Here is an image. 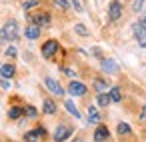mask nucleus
<instances>
[{
    "mask_svg": "<svg viewBox=\"0 0 146 142\" xmlns=\"http://www.w3.org/2000/svg\"><path fill=\"white\" fill-rule=\"evenodd\" d=\"M44 84H46V88H48L52 94H56V96H64V88H62L54 78H50V76H48V78H44Z\"/></svg>",
    "mask_w": 146,
    "mask_h": 142,
    "instance_id": "6",
    "label": "nucleus"
},
{
    "mask_svg": "<svg viewBox=\"0 0 146 142\" xmlns=\"http://www.w3.org/2000/svg\"><path fill=\"white\" fill-rule=\"evenodd\" d=\"M120 16H122V4L118 2V0H114V2H110V6H108V20L116 22Z\"/></svg>",
    "mask_w": 146,
    "mask_h": 142,
    "instance_id": "4",
    "label": "nucleus"
},
{
    "mask_svg": "<svg viewBox=\"0 0 146 142\" xmlns=\"http://www.w3.org/2000/svg\"><path fill=\"white\" fill-rule=\"evenodd\" d=\"M0 86H2L4 90H8V88H10V82H8V78H0Z\"/></svg>",
    "mask_w": 146,
    "mask_h": 142,
    "instance_id": "27",
    "label": "nucleus"
},
{
    "mask_svg": "<svg viewBox=\"0 0 146 142\" xmlns=\"http://www.w3.org/2000/svg\"><path fill=\"white\" fill-rule=\"evenodd\" d=\"M88 122H90V124L100 122V114H98V110H96L94 106H88Z\"/></svg>",
    "mask_w": 146,
    "mask_h": 142,
    "instance_id": "15",
    "label": "nucleus"
},
{
    "mask_svg": "<svg viewBox=\"0 0 146 142\" xmlns=\"http://www.w3.org/2000/svg\"><path fill=\"white\" fill-rule=\"evenodd\" d=\"M42 110H44V114H54V112H56V104H54L50 98H46V100L42 102Z\"/></svg>",
    "mask_w": 146,
    "mask_h": 142,
    "instance_id": "14",
    "label": "nucleus"
},
{
    "mask_svg": "<svg viewBox=\"0 0 146 142\" xmlns=\"http://www.w3.org/2000/svg\"><path fill=\"white\" fill-rule=\"evenodd\" d=\"M140 118H146V106L142 108V112H140Z\"/></svg>",
    "mask_w": 146,
    "mask_h": 142,
    "instance_id": "30",
    "label": "nucleus"
},
{
    "mask_svg": "<svg viewBox=\"0 0 146 142\" xmlns=\"http://www.w3.org/2000/svg\"><path fill=\"white\" fill-rule=\"evenodd\" d=\"M110 98H112V102H120L122 100V94H120V88L118 86L110 88Z\"/></svg>",
    "mask_w": 146,
    "mask_h": 142,
    "instance_id": "19",
    "label": "nucleus"
},
{
    "mask_svg": "<svg viewBox=\"0 0 146 142\" xmlns=\"http://www.w3.org/2000/svg\"><path fill=\"white\" fill-rule=\"evenodd\" d=\"M6 56L14 58V56H16V48H14V46H8V48H6Z\"/></svg>",
    "mask_w": 146,
    "mask_h": 142,
    "instance_id": "26",
    "label": "nucleus"
},
{
    "mask_svg": "<svg viewBox=\"0 0 146 142\" xmlns=\"http://www.w3.org/2000/svg\"><path fill=\"white\" fill-rule=\"evenodd\" d=\"M76 32H78V34H82V36H86V34H88V30H86L82 24H76Z\"/></svg>",
    "mask_w": 146,
    "mask_h": 142,
    "instance_id": "25",
    "label": "nucleus"
},
{
    "mask_svg": "<svg viewBox=\"0 0 146 142\" xmlns=\"http://www.w3.org/2000/svg\"><path fill=\"white\" fill-rule=\"evenodd\" d=\"M34 24H38V26H48V24H50V16H48L46 12H42V14L34 16Z\"/></svg>",
    "mask_w": 146,
    "mask_h": 142,
    "instance_id": "13",
    "label": "nucleus"
},
{
    "mask_svg": "<svg viewBox=\"0 0 146 142\" xmlns=\"http://www.w3.org/2000/svg\"><path fill=\"white\" fill-rule=\"evenodd\" d=\"M72 2V6H74V10H78V12H82V4L78 2V0H70Z\"/></svg>",
    "mask_w": 146,
    "mask_h": 142,
    "instance_id": "29",
    "label": "nucleus"
},
{
    "mask_svg": "<svg viewBox=\"0 0 146 142\" xmlns=\"http://www.w3.org/2000/svg\"><path fill=\"white\" fill-rule=\"evenodd\" d=\"M18 34H20L18 24L14 20H10V22L4 24L2 30H0V40H18Z\"/></svg>",
    "mask_w": 146,
    "mask_h": 142,
    "instance_id": "2",
    "label": "nucleus"
},
{
    "mask_svg": "<svg viewBox=\"0 0 146 142\" xmlns=\"http://www.w3.org/2000/svg\"><path fill=\"white\" fill-rule=\"evenodd\" d=\"M86 84H82V82H76V80H72L70 82V86H68V92L72 94V96H84L86 94Z\"/></svg>",
    "mask_w": 146,
    "mask_h": 142,
    "instance_id": "7",
    "label": "nucleus"
},
{
    "mask_svg": "<svg viewBox=\"0 0 146 142\" xmlns=\"http://www.w3.org/2000/svg\"><path fill=\"white\" fill-rule=\"evenodd\" d=\"M64 106H66V110H68L74 118H80V112H78V108L74 106V102H72V100H66V102H64Z\"/></svg>",
    "mask_w": 146,
    "mask_h": 142,
    "instance_id": "16",
    "label": "nucleus"
},
{
    "mask_svg": "<svg viewBox=\"0 0 146 142\" xmlns=\"http://www.w3.org/2000/svg\"><path fill=\"white\" fill-rule=\"evenodd\" d=\"M58 52V40H46L42 44V56L44 58H52Z\"/></svg>",
    "mask_w": 146,
    "mask_h": 142,
    "instance_id": "5",
    "label": "nucleus"
},
{
    "mask_svg": "<svg viewBox=\"0 0 146 142\" xmlns=\"http://www.w3.org/2000/svg\"><path fill=\"white\" fill-rule=\"evenodd\" d=\"M142 4H144V0H132V10L134 12H140L142 10Z\"/></svg>",
    "mask_w": 146,
    "mask_h": 142,
    "instance_id": "23",
    "label": "nucleus"
},
{
    "mask_svg": "<svg viewBox=\"0 0 146 142\" xmlns=\"http://www.w3.org/2000/svg\"><path fill=\"white\" fill-rule=\"evenodd\" d=\"M94 88H96V90H98V94H100V92H104V90L108 88V84H106L102 78H96V80H94Z\"/></svg>",
    "mask_w": 146,
    "mask_h": 142,
    "instance_id": "21",
    "label": "nucleus"
},
{
    "mask_svg": "<svg viewBox=\"0 0 146 142\" xmlns=\"http://www.w3.org/2000/svg\"><path fill=\"white\" fill-rule=\"evenodd\" d=\"M0 66H2V64H0Z\"/></svg>",
    "mask_w": 146,
    "mask_h": 142,
    "instance_id": "31",
    "label": "nucleus"
},
{
    "mask_svg": "<svg viewBox=\"0 0 146 142\" xmlns=\"http://www.w3.org/2000/svg\"><path fill=\"white\" fill-rule=\"evenodd\" d=\"M70 136H72V128L66 126V124H60V126L54 130V136H52V138H54L56 142H64V140H68Z\"/></svg>",
    "mask_w": 146,
    "mask_h": 142,
    "instance_id": "3",
    "label": "nucleus"
},
{
    "mask_svg": "<svg viewBox=\"0 0 146 142\" xmlns=\"http://www.w3.org/2000/svg\"><path fill=\"white\" fill-rule=\"evenodd\" d=\"M24 114H26V116H30V118H36V114H38V112H36V108H34V106H26V108H24Z\"/></svg>",
    "mask_w": 146,
    "mask_h": 142,
    "instance_id": "22",
    "label": "nucleus"
},
{
    "mask_svg": "<svg viewBox=\"0 0 146 142\" xmlns=\"http://www.w3.org/2000/svg\"><path fill=\"white\" fill-rule=\"evenodd\" d=\"M116 130H118V134H120V136H128V134H132V128H130L126 122H120Z\"/></svg>",
    "mask_w": 146,
    "mask_h": 142,
    "instance_id": "18",
    "label": "nucleus"
},
{
    "mask_svg": "<svg viewBox=\"0 0 146 142\" xmlns=\"http://www.w3.org/2000/svg\"><path fill=\"white\" fill-rule=\"evenodd\" d=\"M108 136H110V132H108L106 126H98V128L94 130V142H104Z\"/></svg>",
    "mask_w": 146,
    "mask_h": 142,
    "instance_id": "11",
    "label": "nucleus"
},
{
    "mask_svg": "<svg viewBox=\"0 0 146 142\" xmlns=\"http://www.w3.org/2000/svg\"><path fill=\"white\" fill-rule=\"evenodd\" d=\"M132 32H134V38H136L138 46L146 48V12H144V14H142V16L134 22Z\"/></svg>",
    "mask_w": 146,
    "mask_h": 142,
    "instance_id": "1",
    "label": "nucleus"
},
{
    "mask_svg": "<svg viewBox=\"0 0 146 142\" xmlns=\"http://www.w3.org/2000/svg\"><path fill=\"white\" fill-rule=\"evenodd\" d=\"M24 114V110L22 108H18V106H14V108H10V112H8V116L12 118V120H18L20 116Z\"/></svg>",
    "mask_w": 146,
    "mask_h": 142,
    "instance_id": "20",
    "label": "nucleus"
},
{
    "mask_svg": "<svg viewBox=\"0 0 146 142\" xmlns=\"http://www.w3.org/2000/svg\"><path fill=\"white\" fill-rule=\"evenodd\" d=\"M32 6H38V0H28V2H24V8H32Z\"/></svg>",
    "mask_w": 146,
    "mask_h": 142,
    "instance_id": "28",
    "label": "nucleus"
},
{
    "mask_svg": "<svg viewBox=\"0 0 146 142\" xmlns=\"http://www.w3.org/2000/svg\"><path fill=\"white\" fill-rule=\"evenodd\" d=\"M96 102H98L100 106H108V104L112 102V98H110V94H104V92H100V94H98V98H96Z\"/></svg>",
    "mask_w": 146,
    "mask_h": 142,
    "instance_id": "17",
    "label": "nucleus"
},
{
    "mask_svg": "<svg viewBox=\"0 0 146 142\" xmlns=\"http://www.w3.org/2000/svg\"><path fill=\"white\" fill-rule=\"evenodd\" d=\"M54 4L58 6V8H62V10H68V0H54Z\"/></svg>",
    "mask_w": 146,
    "mask_h": 142,
    "instance_id": "24",
    "label": "nucleus"
},
{
    "mask_svg": "<svg viewBox=\"0 0 146 142\" xmlns=\"http://www.w3.org/2000/svg\"><path fill=\"white\" fill-rule=\"evenodd\" d=\"M14 72H16V68L12 64H2V66H0V74H2V78H12Z\"/></svg>",
    "mask_w": 146,
    "mask_h": 142,
    "instance_id": "12",
    "label": "nucleus"
},
{
    "mask_svg": "<svg viewBox=\"0 0 146 142\" xmlns=\"http://www.w3.org/2000/svg\"><path fill=\"white\" fill-rule=\"evenodd\" d=\"M24 34H26L28 40H36V38L40 36V26H38V24H28L26 30H24Z\"/></svg>",
    "mask_w": 146,
    "mask_h": 142,
    "instance_id": "10",
    "label": "nucleus"
},
{
    "mask_svg": "<svg viewBox=\"0 0 146 142\" xmlns=\"http://www.w3.org/2000/svg\"><path fill=\"white\" fill-rule=\"evenodd\" d=\"M44 134H46V130H44V128L30 130V132H26V134H24V142H38V138H40V136H44Z\"/></svg>",
    "mask_w": 146,
    "mask_h": 142,
    "instance_id": "8",
    "label": "nucleus"
},
{
    "mask_svg": "<svg viewBox=\"0 0 146 142\" xmlns=\"http://www.w3.org/2000/svg\"><path fill=\"white\" fill-rule=\"evenodd\" d=\"M102 70L108 72V74H116L118 72V64L112 58H102Z\"/></svg>",
    "mask_w": 146,
    "mask_h": 142,
    "instance_id": "9",
    "label": "nucleus"
}]
</instances>
